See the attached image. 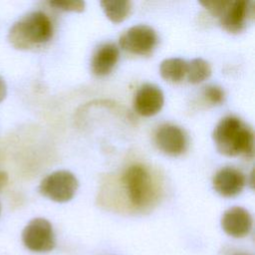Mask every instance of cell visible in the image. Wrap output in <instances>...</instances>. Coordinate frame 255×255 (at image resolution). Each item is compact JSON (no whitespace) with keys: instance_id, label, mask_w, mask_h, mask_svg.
Masks as SVG:
<instances>
[{"instance_id":"obj_1","label":"cell","mask_w":255,"mask_h":255,"mask_svg":"<svg viewBox=\"0 0 255 255\" xmlns=\"http://www.w3.org/2000/svg\"><path fill=\"white\" fill-rule=\"evenodd\" d=\"M212 138L217 150L223 155L243 154L247 158L253 156V130L237 117L228 116L221 119L214 128Z\"/></svg>"},{"instance_id":"obj_2","label":"cell","mask_w":255,"mask_h":255,"mask_svg":"<svg viewBox=\"0 0 255 255\" xmlns=\"http://www.w3.org/2000/svg\"><path fill=\"white\" fill-rule=\"evenodd\" d=\"M53 36V24L44 12L34 11L25 15L11 27L8 40L19 50H28L48 42Z\"/></svg>"},{"instance_id":"obj_3","label":"cell","mask_w":255,"mask_h":255,"mask_svg":"<svg viewBox=\"0 0 255 255\" xmlns=\"http://www.w3.org/2000/svg\"><path fill=\"white\" fill-rule=\"evenodd\" d=\"M128 198L132 206L143 209L156 198V188L147 167L142 164L128 166L122 177Z\"/></svg>"},{"instance_id":"obj_4","label":"cell","mask_w":255,"mask_h":255,"mask_svg":"<svg viewBox=\"0 0 255 255\" xmlns=\"http://www.w3.org/2000/svg\"><path fill=\"white\" fill-rule=\"evenodd\" d=\"M78 185V180L72 172L57 170L42 179L39 190L42 195L53 201L66 202L74 197Z\"/></svg>"},{"instance_id":"obj_5","label":"cell","mask_w":255,"mask_h":255,"mask_svg":"<svg viewBox=\"0 0 255 255\" xmlns=\"http://www.w3.org/2000/svg\"><path fill=\"white\" fill-rule=\"evenodd\" d=\"M119 43L121 48L128 53L147 56L154 50L157 36L150 26L138 24L126 30L121 35Z\"/></svg>"},{"instance_id":"obj_6","label":"cell","mask_w":255,"mask_h":255,"mask_svg":"<svg viewBox=\"0 0 255 255\" xmlns=\"http://www.w3.org/2000/svg\"><path fill=\"white\" fill-rule=\"evenodd\" d=\"M223 29L230 33H238L245 29L247 23L254 18V3L246 0H226L219 15Z\"/></svg>"},{"instance_id":"obj_7","label":"cell","mask_w":255,"mask_h":255,"mask_svg":"<svg viewBox=\"0 0 255 255\" xmlns=\"http://www.w3.org/2000/svg\"><path fill=\"white\" fill-rule=\"evenodd\" d=\"M24 245L34 252H48L55 247V235L51 223L45 218L31 220L23 230Z\"/></svg>"},{"instance_id":"obj_8","label":"cell","mask_w":255,"mask_h":255,"mask_svg":"<svg viewBox=\"0 0 255 255\" xmlns=\"http://www.w3.org/2000/svg\"><path fill=\"white\" fill-rule=\"evenodd\" d=\"M154 142L163 153L177 156L186 149L187 135L181 128L171 124H164L156 129Z\"/></svg>"},{"instance_id":"obj_9","label":"cell","mask_w":255,"mask_h":255,"mask_svg":"<svg viewBox=\"0 0 255 255\" xmlns=\"http://www.w3.org/2000/svg\"><path fill=\"white\" fill-rule=\"evenodd\" d=\"M163 93L153 84H144L136 91L133 97V109L142 117H151L157 114L163 106Z\"/></svg>"},{"instance_id":"obj_10","label":"cell","mask_w":255,"mask_h":255,"mask_svg":"<svg viewBox=\"0 0 255 255\" xmlns=\"http://www.w3.org/2000/svg\"><path fill=\"white\" fill-rule=\"evenodd\" d=\"M213 188L224 197H233L239 194L245 185V176L237 168L226 166L220 168L213 176Z\"/></svg>"},{"instance_id":"obj_11","label":"cell","mask_w":255,"mask_h":255,"mask_svg":"<svg viewBox=\"0 0 255 255\" xmlns=\"http://www.w3.org/2000/svg\"><path fill=\"white\" fill-rule=\"evenodd\" d=\"M221 226L228 235L235 238H242L251 231L252 216L245 208L234 206L223 213Z\"/></svg>"},{"instance_id":"obj_12","label":"cell","mask_w":255,"mask_h":255,"mask_svg":"<svg viewBox=\"0 0 255 255\" xmlns=\"http://www.w3.org/2000/svg\"><path fill=\"white\" fill-rule=\"evenodd\" d=\"M120 57L119 47L111 42L100 45L91 59V70L94 75L103 77L112 72Z\"/></svg>"},{"instance_id":"obj_13","label":"cell","mask_w":255,"mask_h":255,"mask_svg":"<svg viewBox=\"0 0 255 255\" xmlns=\"http://www.w3.org/2000/svg\"><path fill=\"white\" fill-rule=\"evenodd\" d=\"M187 62L181 58H168L159 66L160 76L168 82L178 83L186 76Z\"/></svg>"},{"instance_id":"obj_14","label":"cell","mask_w":255,"mask_h":255,"mask_svg":"<svg viewBox=\"0 0 255 255\" xmlns=\"http://www.w3.org/2000/svg\"><path fill=\"white\" fill-rule=\"evenodd\" d=\"M101 6L106 16L114 23H120L127 19L131 11V3L125 0L102 1Z\"/></svg>"},{"instance_id":"obj_15","label":"cell","mask_w":255,"mask_h":255,"mask_svg":"<svg viewBox=\"0 0 255 255\" xmlns=\"http://www.w3.org/2000/svg\"><path fill=\"white\" fill-rule=\"evenodd\" d=\"M211 75L209 63L201 58H195L187 63L186 77L189 83L198 84L206 80Z\"/></svg>"},{"instance_id":"obj_16","label":"cell","mask_w":255,"mask_h":255,"mask_svg":"<svg viewBox=\"0 0 255 255\" xmlns=\"http://www.w3.org/2000/svg\"><path fill=\"white\" fill-rule=\"evenodd\" d=\"M49 4L59 10L82 12L85 9V2L81 0H64V1H51Z\"/></svg>"},{"instance_id":"obj_17","label":"cell","mask_w":255,"mask_h":255,"mask_svg":"<svg viewBox=\"0 0 255 255\" xmlns=\"http://www.w3.org/2000/svg\"><path fill=\"white\" fill-rule=\"evenodd\" d=\"M205 100L212 105H220L224 101V91L218 86H207L203 90Z\"/></svg>"},{"instance_id":"obj_18","label":"cell","mask_w":255,"mask_h":255,"mask_svg":"<svg viewBox=\"0 0 255 255\" xmlns=\"http://www.w3.org/2000/svg\"><path fill=\"white\" fill-rule=\"evenodd\" d=\"M226 0H205L200 1V4L207 9L212 15L219 17L220 13L222 12L224 6H225Z\"/></svg>"},{"instance_id":"obj_19","label":"cell","mask_w":255,"mask_h":255,"mask_svg":"<svg viewBox=\"0 0 255 255\" xmlns=\"http://www.w3.org/2000/svg\"><path fill=\"white\" fill-rule=\"evenodd\" d=\"M7 94V87L5 81L0 77V103L5 99Z\"/></svg>"},{"instance_id":"obj_20","label":"cell","mask_w":255,"mask_h":255,"mask_svg":"<svg viewBox=\"0 0 255 255\" xmlns=\"http://www.w3.org/2000/svg\"><path fill=\"white\" fill-rule=\"evenodd\" d=\"M8 174L5 171H0V190L7 184Z\"/></svg>"},{"instance_id":"obj_21","label":"cell","mask_w":255,"mask_h":255,"mask_svg":"<svg viewBox=\"0 0 255 255\" xmlns=\"http://www.w3.org/2000/svg\"><path fill=\"white\" fill-rule=\"evenodd\" d=\"M0 209H1V208H0Z\"/></svg>"}]
</instances>
